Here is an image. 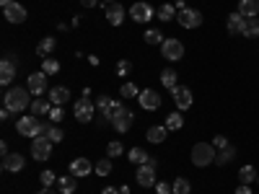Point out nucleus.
Listing matches in <instances>:
<instances>
[{
    "mask_svg": "<svg viewBox=\"0 0 259 194\" xmlns=\"http://www.w3.org/2000/svg\"><path fill=\"white\" fill-rule=\"evenodd\" d=\"M39 181L45 184V186H52V184H55V174H52V171H41V176H39Z\"/></svg>",
    "mask_w": 259,
    "mask_h": 194,
    "instance_id": "42",
    "label": "nucleus"
},
{
    "mask_svg": "<svg viewBox=\"0 0 259 194\" xmlns=\"http://www.w3.org/2000/svg\"><path fill=\"white\" fill-rule=\"evenodd\" d=\"M29 88H11V91H6V96H3V104H6V109H11L13 114H18V112H24V109H29L31 106V99H29Z\"/></svg>",
    "mask_w": 259,
    "mask_h": 194,
    "instance_id": "1",
    "label": "nucleus"
},
{
    "mask_svg": "<svg viewBox=\"0 0 259 194\" xmlns=\"http://www.w3.org/2000/svg\"><path fill=\"white\" fill-rule=\"evenodd\" d=\"M166 132H168L166 124H163V127H150L145 137H148L150 142H156V145H158V142H163V140H166Z\"/></svg>",
    "mask_w": 259,
    "mask_h": 194,
    "instance_id": "26",
    "label": "nucleus"
},
{
    "mask_svg": "<svg viewBox=\"0 0 259 194\" xmlns=\"http://www.w3.org/2000/svg\"><path fill=\"white\" fill-rule=\"evenodd\" d=\"M256 181H259V174H256Z\"/></svg>",
    "mask_w": 259,
    "mask_h": 194,
    "instance_id": "53",
    "label": "nucleus"
},
{
    "mask_svg": "<svg viewBox=\"0 0 259 194\" xmlns=\"http://www.w3.org/2000/svg\"><path fill=\"white\" fill-rule=\"evenodd\" d=\"M226 29L231 36H244L246 34V18L241 13H231L228 21H226Z\"/></svg>",
    "mask_w": 259,
    "mask_h": 194,
    "instance_id": "8",
    "label": "nucleus"
},
{
    "mask_svg": "<svg viewBox=\"0 0 259 194\" xmlns=\"http://www.w3.org/2000/svg\"><path fill=\"white\" fill-rule=\"evenodd\" d=\"M3 11H6V18L11 21V24H24V21H26V8L18 6V3H11Z\"/></svg>",
    "mask_w": 259,
    "mask_h": 194,
    "instance_id": "18",
    "label": "nucleus"
},
{
    "mask_svg": "<svg viewBox=\"0 0 259 194\" xmlns=\"http://www.w3.org/2000/svg\"><path fill=\"white\" fill-rule=\"evenodd\" d=\"M36 194H55V191H52L50 186H45V189H41V191H36Z\"/></svg>",
    "mask_w": 259,
    "mask_h": 194,
    "instance_id": "50",
    "label": "nucleus"
},
{
    "mask_svg": "<svg viewBox=\"0 0 259 194\" xmlns=\"http://www.w3.org/2000/svg\"><path fill=\"white\" fill-rule=\"evenodd\" d=\"M161 36H163V34H161L158 29H148V31H145V41H148V44H163L166 39H161Z\"/></svg>",
    "mask_w": 259,
    "mask_h": 194,
    "instance_id": "35",
    "label": "nucleus"
},
{
    "mask_svg": "<svg viewBox=\"0 0 259 194\" xmlns=\"http://www.w3.org/2000/svg\"><path fill=\"white\" fill-rule=\"evenodd\" d=\"M13 78H16V60L13 57H6L3 62H0V83L8 85Z\"/></svg>",
    "mask_w": 259,
    "mask_h": 194,
    "instance_id": "17",
    "label": "nucleus"
},
{
    "mask_svg": "<svg viewBox=\"0 0 259 194\" xmlns=\"http://www.w3.org/2000/svg\"><path fill=\"white\" fill-rule=\"evenodd\" d=\"M133 119H135L133 112H130L124 104H117V109H114V114H112V127L117 129L119 135H124L127 129L133 127Z\"/></svg>",
    "mask_w": 259,
    "mask_h": 194,
    "instance_id": "3",
    "label": "nucleus"
},
{
    "mask_svg": "<svg viewBox=\"0 0 259 194\" xmlns=\"http://www.w3.org/2000/svg\"><path fill=\"white\" fill-rule=\"evenodd\" d=\"M117 104H119V101H114V99H109V96H99V109H101V124L112 122V114H114V109H117Z\"/></svg>",
    "mask_w": 259,
    "mask_h": 194,
    "instance_id": "16",
    "label": "nucleus"
},
{
    "mask_svg": "<svg viewBox=\"0 0 259 194\" xmlns=\"http://www.w3.org/2000/svg\"><path fill=\"white\" fill-rule=\"evenodd\" d=\"M244 36H259V16H254V18H246V34Z\"/></svg>",
    "mask_w": 259,
    "mask_h": 194,
    "instance_id": "34",
    "label": "nucleus"
},
{
    "mask_svg": "<svg viewBox=\"0 0 259 194\" xmlns=\"http://www.w3.org/2000/svg\"><path fill=\"white\" fill-rule=\"evenodd\" d=\"M101 194H119V191H117V189H114V186H106V189H104V191H101Z\"/></svg>",
    "mask_w": 259,
    "mask_h": 194,
    "instance_id": "48",
    "label": "nucleus"
},
{
    "mask_svg": "<svg viewBox=\"0 0 259 194\" xmlns=\"http://www.w3.org/2000/svg\"><path fill=\"white\" fill-rule=\"evenodd\" d=\"M24 156H18V153H8L3 156V171H11V174H16V171L24 168Z\"/></svg>",
    "mask_w": 259,
    "mask_h": 194,
    "instance_id": "20",
    "label": "nucleus"
},
{
    "mask_svg": "<svg viewBox=\"0 0 259 194\" xmlns=\"http://www.w3.org/2000/svg\"><path fill=\"white\" fill-rule=\"evenodd\" d=\"M41 70H45L47 75H57L60 73V62L55 57H45V60H41Z\"/></svg>",
    "mask_w": 259,
    "mask_h": 194,
    "instance_id": "29",
    "label": "nucleus"
},
{
    "mask_svg": "<svg viewBox=\"0 0 259 194\" xmlns=\"http://www.w3.org/2000/svg\"><path fill=\"white\" fill-rule=\"evenodd\" d=\"M174 16H177V8L171 6V3H166V6H161V8H158V18H161V21H171Z\"/></svg>",
    "mask_w": 259,
    "mask_h": 194,
    "instance_id": "36",
    "label": "nucleus"
},
{
    "mask_svg": "<svg viewBox=\"0 0 259 194\" xmlns=\"http://www.w3.org/2000/svg\"><path fill=\"white\" fill-rule=\"evenodd\" d=\"M75 186H78V176H73V174L60 176V179H57V189H60L62 194H73V191H75Z\"/></svg>",
    "mask_w": 259,
    "mask_h": 194,
    "instance_id": "23",
    "label": "nucleus"
},
{
    "mask_svg": "<svg viewBox=\"0 0 259 194\" xmlns=\"http://www.w3.org/2000/svg\"><path fill=\"white\" fill-rule=\"evenodd\" d=\"M177 78H179V75H177V70H171V68L161 70V83L166 85V88H177V85H179V83H177Z\"/></svg>",
    "mask_w": 259,
    "mask_h": 194,
    "instance_id": "27",
    "label": "nucleus"
},
{
    "mask_svg": "<svg viewBox=\"0 0 259 194\" xmlns=\"http://www.w3.org/2000/svg\"><path fill=\"white\" fill-rule=\"evenodd\" d=\"M212 148H218V150H223V148H228V140H226L223 135H218V137H212Z\"/></svg>",
    "mask_w": 259,
    "mask_h": 194,
    "instance_id": "45",
    "label": "nucleus"
},
{
    "mask_svg": "<svg viewBox=\"0 0 259 194\" xmlns=\"http://www.w3.org/2000/svg\"><path fill=\"white\" fill-rule=\"evenodd\" d=\"M215 156H218V153H215V148L207 145V142H197V145L192 148V163L200 166V168L215 163Z\"/></svg>",
    "mask_w": 259,
    "mask_h": 194,
    "instance_id": "2",
    "label": "nucleus"
},
{
    "mask_svg": "<svg viewBox=\"0 0 259 194\" xmlns=\"http://www.w3.org/2000/svg\"><path fill=\"white\" fill-rule=\"evenodd\" d=\"M122 142L119 140H114V142H109V145H106V156H109V158H117V156H122Z\"/></svg>",
    "mask_w": 259,
    "mask_h": 194,
    "instance_id": "39",
    "label": "nucleus"
},
{
    "mask_svg": "<svg viewBox=\"0 0 259 194\" xmlns=\"http://www.w3.org/2000/svg\"><path fill=\"white\" fill-rule=\"evenodd\" d=\"M68 99H70V91L65 88V85H55V88L50 91V101H52L55 106H62Z\"/></svg>",
    "mask_w": 259,
    "mask_h": 194,
    "instance_id": "25",
    "label": "nucleus"
},
{
    "mask_svg": "<svg viewBox=\"0 0 259 194\" xmlns=\"http://www.w3.org/2000/svg\"><path fill=\"white\" fill-rule=\"evenodd\" d=\"M75 119L83 122V124L94 119V101H91V99H80V101L75 104Z\"/></svg>",
    "mask_w": 259,
    "mask_h": 194,
    "instance_id": "13",
    "label": "nucleus"
},
{
    "mask_svg": "<svg viewBox=\"0 0 259 194\" xmlns=\"http://www.w3.org/2000/svg\"><path fill=\"white\" fill-rule=\"evenodd\" d=\"M177 21H179L184 29H197L202 24V13L194 11V8H184V11L177 13Z\"/></svg>",
    "mask_w": 259,
    "mask_h": 194,
    "instance_id": "5",
    "label": "nucleus"
},
{
    "mask_svg": "<svg viewBox=\"0 0 259 194\" xmlns=\"http://www.w3.org/2000/svg\"><path fill=\"white\" fill-rule=\"evenodd\" d=\"M65 117V112H62V106H52V112H50V119L52 122H60Z\"/></svg>",
    "mask_w": 259,
    "mask_h": 194,
    "instance_id": "44",
    "label": "nucleus"
},
{
    "mask_svg": "<svg viewBox=\"0 0 259 194\" xmlns=\"http://www.w3.org/2000/svg\"><path fill=\"white\" fill-rule=\"evenodd\" d=\"M31 156H34V161H47V158L52 156V142H50V137H34V142H31Z\"/></svg>",
    "mask_w": 259,
    "mask_h": 194,
    "instance_id": "4",
    "label": "nucleus"
},
{
    "mask_svg": "<svg viewBox=\"0 0 259 194\" xmlns=\"http://www.w3.org/2000/svg\"><path fill=\"white\" fill-rule=\"evenodd\" d=\"M184 119H182V112H171L166 117V129H182Z\"/></svg>",
    "mask_w": 259,
    "mask_h": 194,
    "instance_id": "30",
    "label": "nucleus"
},
{
    "mask_svg": "<svg viewBox=\"0 0 259 194\" xmlns=\"http://www.w3.org/2000/svg\"><path fill=\"white\" fill-rule=\"evenodd\" d=\"M156 194H174V184L158 181V184H156Z\"/></svg>",
    "mask_w": 259,
    "mask_h": 194,
    "instance_id": "41",
    "label": "nucleus"
},
{
    "mask_svg": "<svg viewBox=\"0 0 259 194\" xmlns=\"http://www.w3.org/2000/svg\"><path fill=\"white\" fill-rule=\"evenodd\" d=\"M130 161L138 163V166H143V163L150 161V156L145 153V150H140V148H133V150H130Z\"/></svg>",
    "mask_w": 259,
    "mask_h": 194,
    "instance_id": "31",
    "label": "nucleus"
},
{
    "mask_svg": "<svg viewBox=\"0 0 259 194\" xmlns=\"http://www.w3.org/2000/svg\"><path fill=\"white\" fill-rule=\"evenodd\" d=\"M236 194H251V189H249V184H241L239 189H236Z\"/></svg>",
    "mask_w": 259,
    "mask_h": 194,
    "instance_id": "46",
    "label": "nucleus"
},
{
    "mask_svg": "<svg viewBox=\"0 0 259 194\" xmlns=\"http://www.w3.org/2000/svg\"><path fill=\"white\" fill-rule=\"evenodd\" d=\"M130 16H133V21H138V24H148V21L153 18V8L148 3H135L130 8Z\"/></svg>",
    "mask_w": 259,
    "mask_h": 194,
    "instance_id": "15",
    "label": "nucleus"
},
{
    "mask_svg": "<svg viewBox=\"0 0 259 194\" xmlns=\"http://www.w3.org/2000/svg\"><path fill=\"white\" fill-rule=\"evenodd\" d=\"M174 8H179V11H184L187 6H184V0H177V3H174Z\"/></svg>",
    "mask_w": 259,
    "mask_h": 194,
    "instance_id": "49",
    "label": "nucleus"
},
{
    "mask_svg": "<svg viewBox=\"0 0 259 194\" xmlns=\"http://www.w3.org/2000/svg\"><path fill=\"white\" fill-rule=\"evenodd\" d=\"M96 3H99V0H80V6H83V8H94Z\"/></svg>",
    "mask_w": 259,
    "mask_h": 194,
    "instance_id": "47",
    "label": "nucleus"
},
{
    "mask_svg": "<svg viewBox=\"0 0 259 194\" xmlns=\"http://www.w3.org/2000/svg\"><path fill=\"white\" fill-rule=\"evenodd\" d=\"M26 88H29L34 96H41V93L47 91V73H45V70L31 73V75H29V83H26Z\"/></svg>",
    "mask_w": 259,
    "mask_h": 194,
    "instance_id": "9",
    "label": "nucleus"
},
{
    "mask_svg": "<svg viewBox=\"0 0 259 194\" xmlns=\"http://www.w3.org/2000/svg\"><path fill=\"white\" fill-rule=\"evenodd\" d=\"M239 13H241L244 18L259 16V0H239Z\"/></svg>",
    "mask_w": 259,
    "mask_h": 194,
    "instance_id": "22",
    "label": "nucleus"
},
{
    "mask_svg": "<svg viewBox=\"0 0 259 194\" xmlns=\"http://www.w3.org/2000/svg\"><path fill=\"white\" fill-rule=\"evenodd\" d=\"M161 52H163V57H166V60L177 62V60H182V57H184V44H182L179 39H166L163 44H161Z\"/></svg>",
    "mask_w": 259,
    "mask_h": 194,
    "instance_id": "6",
    "label": "nucleus"
},
{
    "mask_svg": "<svg viewBox=\"0 0 259 194\" xmlns=\"http://www.w3.org/2000/svg\"><path fill=\"white\" fill-rule=\"evenodd\" d=\"M0 3H3V8H6V6H11V3H13V0H0Z\"/></svg>",
    "mask_w": 259,
    "mask_h": 194,
    "instance_id": "51",
    "label": "nucleus"
},
{
    "mask_svg": "<svg viewBox=\"0 0 259 194\" xmlns=\"http://www.w3.org/2000/svg\"><path fill=\"white\" fill-rule=\"evenodd\" d=\"M91 171H94V166H91V161H89V158H75V161L70 163V174H73V176H78V179L89 176Z\"/></svg>",
    "mask_w": 259,
    "mask_h": 194,
    "instance_id": "19",
    "label": "nucleus"
},
{
    "mask_svg": "<svg viewBox=\"0 0 259 194\" xmlns=\"http://www.w3.org/2000/svg\"><path fill=\"white\" fill-rule=\"evenodd\" d=\"M192 191V184H189V179H177L174 181V194H189Z\"/></svg>",
    "mask_w": 259,
    "mask_h": 194,
    "instance_id": "37",
    "label": "nucleus"
},
{
    "mask_svg": "<svg viewBox=\"0 0 259 194\" xmlns=\"http://www.w3.org/2000/svg\"><path fill=\"white\" fill-rule=\"evenodd\" d=\"M138 184L140 186H156V166H150V163H143L138 166Z\"/></svg>",
    "mask_w": 259,
    "mask_h": 194,
    "instance_id": "11",
    "label": "nucleus"
},
{
    "mask_svg": "<svg viewBox=\"0 0 259 194\" xmlns=\"http://www.w3.org/2000/svg\"><path fill=\"white\" fill-rule=\"evenodd\" d=\"M104 3H117V0H104Z\"/></svg>",
    "mask_w": 259,
    "mask_h": 194,
    "instance_id": "52",
    "label": "nucleus"
},
{
    "mask_svg": "<svg viewBox=\"0 0 259 194\" xmlns=\"http://www.w3.org/2000/svg\"><path fill=\"white\" fill-rule=\"evenodd\" d=\"M233 156H236V148L233 145H228V148H223L218 156H215V163L218 166H226V163H231L233 161Z\"/></svg>",
    "mask_w": 259,
    "mask_h": 194,
    "instance_id": "28",
    "label": "nucleus"
},
{
    "mask_svg": "<svg viewBox=\"0 0 259 194\" xmlns=\"http://www.w3.org/2000/svg\"><path fill=\"white\" fill-rule=\"evenodd\" d=\"M104 13H106V21H109L112 26H122V21H124V8H122V3H106V6H104Z\"/></svg>",
    "mask_w": 259,
    "mask_h": 194,
    "instance_id": "12",
    "label": "nucleus"
},
{
    "mask_svg": "<svg viewBox=\"0 0 259 194\" xmlns=\"http://www.w3.org/2000/svg\"><path fill=\"white\" fill-rule=\"evenodd\" d=\"M119 93H122V99H135V96H140V93H138V85H135V83H124Z\"/></svg>",
    "mask_w": 259,
    "mask_h": 194,
    "instance_id": "38",
    "label": "nucleus"
},
{
    "mask_svg": "<svg viewBox=\"0 0 259 194\" xmlns=\"http://www.w3.org/2000/svg\"><path fill=\"white\" fill-rule=\"evenodd\" d=\"M52 101H47V99H39L36 96V101H31V112H34V117H41V114H47L50 117V112H52Z\"/></svg>",
    "mask_w": 259,
    "mask_h": 194,
    "instance_id": "24",
    "label": "nucleus"
},
{
    "mask_svg": "<svg viewBox=\"0 0 259 194\" xmlns=\"http://www.w3.org/2000/svg\"><path fill=\"white\" fill-rule=\"evenodd\" d=\"M130 70H133V65H130L127 60H122V62H117V75H127Z\"/></svg>",
    "mask_w": 259,
    "mask_h": 194,
    "instance_id": "43",
    "label": "nucleus"
},
{
    "mask_svg": "<svg viewBox=\"0 0 259 194\" xmlns=\"http://www.w3.org/2000/svg\"><path fill=\"white\" fill-rule=\"evenodd\" d=\"M47 137H50V142H60V140H62V129L52 124V127H50V132H47Z\"/></svg>",
    "mask_w": 259,
    "mask_h": 194,
    "instance_id": "40",
    "label": "nucleus"
},
{
    "mask_svg": "<svg viewBox=\"0 0 259 194\" xmlns=\"http://www.w3.org/2000/svg\"><path fill=\"white\" fill-rule=\"evenodd\" d=\"M239 179H241L244 184H251V181H256V171H254V166H244V168L239 171Z\"/></svg>",
    "mask_w": 259,
    "mask_h": 194,
    "instance_id": "33",
    "label": "nucleus"
},
{
    "mask_svg": "<svg viewBox=\"0 0 259 194\" xmlns=\"http://www.w3.org/2000/svg\"><path fill=\"white\" fill-rule=\"evenodd\" d=\"M171 96H174V104L179 106V112H184V109H189V106H192V91L184 88V85L171 88Z\"/></svg>",
    "mask_w": 259,
    "mask_h": 194,
    "instance_id": "14",
    "label": "nucleus"
},
{
    "mask_svg": "<svg viewBox=\"0 0 259 194\" xmlns=\"http://www.w3.org/2000/svg\"><path fill=\"white\" fill-rule=\"evenodd\" d=\"M39 119L36 117H21L16 129H18V135H24V137H39Z\"/></svg>",
    "mask_w": 259,
    "mask_h": 194,
    "instance_id": "7",
    "label": "nucleus"
},
{
    "mask_svg": "<svg viewBox=\"0 0 259 194\" xmlns=\"http://www.w3.org/2000/svg\"><path fill=\"white\" fill-rule=\"evenodd\" d=\"M94 171H96V174H99V176H109V174H112V158H109V156H106L104 161H99Z\"/></svg>",
    "mask_w": 259,
    "mask_h": 194,
    "instance_id": "32",
    "label": "nucleus"
},
{
    "mask_svg": "<svg viewBox=\"0 0 259 194\" xmlns=\"http://www.w3.org/2000/svg\"><path fill=\"white\" fill-rule=\"evenodd\" d=\"M138 101H140L143 109H148V112H153V109H158V106H161V96H158V91H153V88L140 91Z\"/></svg>",
    "mask_w": 259,
    "mask_h": 194,
    "instance_id": "10",
    "label": "nucleus"
},
{
    "mask_svg": "<svg viewBox=\"0 0 259 194\" xmlns=\"http://www.w3.org/2000/svg\"><path fill=\"white\" fill-rule=\"evenodd\" d=\"M55 47H57V39H55V36H45V39L36 44V55L45 60V57H50V55L55 52Z\"/></svg>",
    "mask_w": 259,
    "mask_h": 194,
    "instance_id": "21",
    "label": "nucleus"
}]
</instances>
